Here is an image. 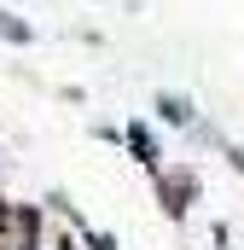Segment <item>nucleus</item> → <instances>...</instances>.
<instances>
[{
    "label": "nucleus",
    "mask_w": 244,
    "mask_h": 250,
    "mask_svg": "<svg viewBox=\"0 0 244 250\" xmlns=\"http://www.w3.org/2000/svg\"><path fill=\"white\" fill-rule=\"evenodd\" d=\"M192 192H198V181H192V175H181V169H175V175H157V198H163V209H169L175 221L186 215Z\"/></svg>",
    "instance_id": "nucleus-1"
},
{
    "label": "nucleus",
    "mask_w": 244,
    "mask_h": 250,
    "mask_svg": "<svg viewBox=\"0 0 244 250\" xmlns=\"http://www.w3.org/2000/svg\"><path fill=\"white\" fill-rule=\"evenodd\" d=\"M128 146H134V157H140L145 169H157V151H151V134H145V128H140V123L128 128Z\"/></svg>",
    "instance_id": "nucleus-3"
},
{
    "label": "nucleus",
    "mask_w": 244,
    "mask_h": 250,
    "mask_svg": "<svg viewBox=\"0 0 244 250\" xmlns=\"http://www.w3.org/2000/svg\"><path fill=\"white\" fill-rule=\"evenodd\" d=\"M0 35H6V41H29V23H18V18L0 12Z\"/></svg>",
    "instance_id": "nucleus-4"
},
{
    "label": "nucleus",
    "mask_w": 244,
    "mask_h": 250,
    "mask_svg": "<svg viewBox=\"0 0 244 250\" xmlns=\"http://www.w3.org/2000/svg\"><path fill=\"white\" fill-rule=\"evenodd\" d=\"M157 111H163V123H175V128H192V105H186L181 93H163V99H157Z\"/></svg>",
    "instance_id": "nucleus-2"
}]
</instances>
